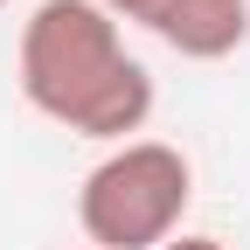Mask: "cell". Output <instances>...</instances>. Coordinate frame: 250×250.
Instances as JSON below:
<instances>
[{"instance_id": "3", "label": "cell", "mask_w": 250, "mask_h": 250, "mask_svg": "<svg viewBox=\"0 0 250 250\" xmlns=\"http://www.w3.org/2000/svg\"><path fill=\"white\" fill-rule=\"evenodd\" d=\"M146 28L181 62H223L250 42V0H160Z\"/></svg>"}, {"instance_id": "5", "label": "cell", "mask_w": 250, "mask_h": 250, "mask_svg": "<svg viewBox=\"0 0 250 250\" xmlns=\"http://www.w3.org/2000/svg\"><path fill=\"white\" fill-rule=\"evenodd\" d=\"M160 250H229L223 236H202V229H181V236H167Z\"/></svg>"}, {"instance_id": "4", "label": "cell", "mask_w": 250, "mask_h": 250, "mask_svg": "<svg viewBox=\"0 0 250 250\" xmlns=\"http://www.w3.org/2000/svg\"><path fill=\"white\" fill-rule=\"evenodd\" d=\"M98 7H104V14H111L118 28H125V21H139V28H146V21H153V7H160V0H98Z\"/></svg>"}, {"instance_id": "1", "label": "cell", "mask_w": 250, "mask_h": 250, "mask_svg": "<svg viewBox=\"0 0 250 250\" xmlns=\"http://www.w3.org/2000/svg\"><path fill=\"white\" fill-rule=\"evenodd\" d=\"M21 98L77 139L125 146L153 118V70L98 0H42L21 21Z\"/></svg>"}, {"instance_id": "6", "label": "cell", "mask_w": 250, "mask_h": 250, "mask_svg": "<svg viewBox=\"0 0 250 250\" xmlns=\"http://www.w3.org/2000/svg\"><path fill=\"white\" fill-rule=\"evenodd\" d=\"M0 7H7V0H0Z\"/></svg>"}, {"instance_id": "2", "label": "cell", "mask_w": 250, "mask_h": 250, "mask_svg": "<svg viewBox=\"0 0 250 250\" xmlns=\"http://www.w3.org/2000/svg\"><path fill=\"white\" fill-rule=\"evenodd\" d=\"M195 202V160L167 139L111 146L77 188V223L90 250H160L181 236V215Z\"/></svg>"}]
</instances>
